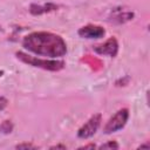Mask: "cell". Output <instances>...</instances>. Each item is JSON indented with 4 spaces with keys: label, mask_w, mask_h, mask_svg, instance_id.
Instances as JSON below:
<instances>
[{
    "label": "cell",
    "mask_w": 150,
    "mask_h": 150,
    "mask_svg": "<svg viewBox=\"0 0 150 150\" xmlns=\"http://www.w3.org/2000/svg\"><path fill=\"white\" fill-rule=\"evenodd\" d=\"M129 118V109L127 108H122L120 110H117L105 123L104 128H103V132L109 135L112 132H117L120 130H122Z\"/></svg>",
    "instance_id": "obj_3"
},
{
    "label": "cell",
    "mask_w": 150,
    "mask_h": 150,
    "mask_svg": "<svg viewBox=\"0 0 150 150\" xmlns=\"http://www.w3.org/2000/svg\"><path fill=\"white\" fill-rule=\"evenodd\" d=\"M4 75V70H0V77Z\"/></svg>",
    "instance_id": "obj_15"
},
{
    "label": "cell",
    "mask_w": 150,
    "mask_h": 150,
    "mask_svg": "<svg viewBox=\"0 0 150 150\" xmlns=\"http://www.w3.org/2000/svg\"><path fill=\"white\" fill-rule=\"evenodd\" d=\"M13 128H14V125H13L12 121L6 120V121H4L0 124V132L1 134H5V135H8V134H11L13 131Z\"/></svg>",
    "instance_id": "obj_9"
},
{
    "label": "cell",
    "mask_w": 150,
    "mask_h": 150,
    "mask_svg": "<svg viewBox=\"0 0 150 150\" xmlns=\"http://www.w3.org/2000/svg\"><path fill=\"white\" fill-rule=\"evenodd\" d=\"M15 56L18 60H20L21 62L35 67V68H40L43 70H48V71H60L64 68L66 62L63 60H48V59H39L36 56H30L23 52H16Z\"/></svg>",
    "instance_id": "obj_2"
},
{
    "label": "cell",
    "mask_w": 150,
    "mask_h": 150,
    "mask_svg": "<svg viewBox=\"0 0 150 150\" xmlns=\"http://www.w3.org/2000/svg\"><path fill=\"white\" fill-rule=\"evenodd\" d=\"M102 122V116L101 114H94L79 130H77V137L81 139H88L93 137L96 131L98 130L100 125Z\"/></svg>",
    "instance_id": "obj_4"
},
{
    "label": "cell",
    "mask_w": 150,
    "mask_h": 150,
    "mask_svg": "<svg viewBox=\"0 0 150 150\" xmlns=\"http://www.w3.org/2000/svg\"><path fill=\"white\" fill-rule=\"evenodd\" d=\"M100 149H118V144L115 141H109L100 146Z\"/></svg>",
    "instance_id": "obj_10"
},
{
    "label": "cell",
    "mask_w": 150,
    "mask_h": 150,
    "mask_svg": "<svg viewBox=\"0 0 150 150\" xmlns=\"http://www.w3.org/2000/svg\"><path fill=\"white\" fill-rule=\"evenodd\" d=\"M77 34L83 39L94 40V39L103 38L105 35V29L97 25H86L77 30Z\"/></svg>",
    "instance_id": "obj_6"
},
{
    "label": "cell",
    "mask_w": 150,
    "mask_h": 150,
    "mask_svg": "<svg viewBox=\"0 0 150 150\" xmlns=\"http://www.w3.org/2000/svg\"><path fill=\"white\" fill-rule=\"evenodd\" d=\"M8 104V100L5 96H0V111H2Z\"/></svg>",
    "instance_id": "obj_12"
},
{
    "label": "cell",
    "mask_w": 150,
    "mask_h": 150,
    "mask_svg": "<svg viewBox=\"0 0 150 150\" xmlns=\"http://www.w3.org/2000/svg\"><path fill=\"white\" fill-rule=\"evenodd\" d=\"M22 47L30 53L47 57H62L67 54V43L57 34L33 32L22 40Z\"/></svg>",
    "instance_id": "obj_1"
},
{
    "label": "cell",
    "mask_w": 150,
    "mask_h": 150,
    "mask_svg": "<svg viewBox=\"0 0 150 150\" xmlns=\"http://www.w3.org/2000/svg\"><path fill=\"white\" fill-rule=\"evenodd\" d=\"M50 149H66V145L57 144V145H53V146H50Z\"/></svg>",
    "instance_id": "obj_14"
},
{
    "label": "cell",
    "mask_w": 150,
    "mask_h": 150,
    "mask_svg": "<svg viewBox=\"0 0 150 150\" xmlns=\"http://www.w3.org/2000/svg\"><path fill=\"white\" fill-rule=\"evenodd\" d=\"M36 148L38 146L32 143H21V144L15 145V149H36Z\"/></svg>",
    "instance_id": "obj_11"
},
{
    "label": "cell",
    "mask_w": 150,
    "mask_h": 150,
    "mask_svg": "<svg viewBox=\"0 0 150 150\" xmlns=\"http://www.w3.org/2000/svg\"><path fill=\"white\" fill-rule=\"evenodd\" d=\"M95 146H96V145L91 143V144H87V145H83V146H81L80 149H94Z\"/></svg>",
    "instance_id": "obj_13"
},
{
    "label": "cell",
    "mask_w": 150,
    "mask_h": 150,
    "mask_svg": "<svg viewBox=\"0 0 150 150\" xmlns=\"http://www.w3.org/2000/svg\"><path fill=\"white\" fill-rule=\"evenodd\" d=\"M134 18H135V13L131 11L114 9L111 12V15L108 18V21L110 23H115V25H123V23L131 21Z\"/></svg>",
    "instance_id": "obj_7"
},
{
    "label": "cell",
    "mask_w": 150,
    "mask_h": 150,
    "mask_svg": "<svg viewBox=\"0 0 150 150\" xmlns=\"http://www.w3.org/2000/svg\"><path fill=\"white\" fill-rule=\"evenodd\" d=\"M59 9V5L54 2H45V4H32L29 6V13L32 15H42L47 13H52Z\"/></svg>",
    "instance_id": "obj_8"
},
{
    "label": "cell",
    "mask_w": 150,
    "mask_h": 150,
    "mask_svg": "<svg viewBox=\"0 0 150 150\" xmlns=\"http://www.w3.org/2000/svg\"><path fill=\"white\" fill-rule=\"evenodd\" d=\"M93 49L98 55H107L110 57H115L118 53V42L112 36V38H109L104 43L94 46Z\"/></svg>",
    "instance_id": "obj_5"
}]
</instances>
